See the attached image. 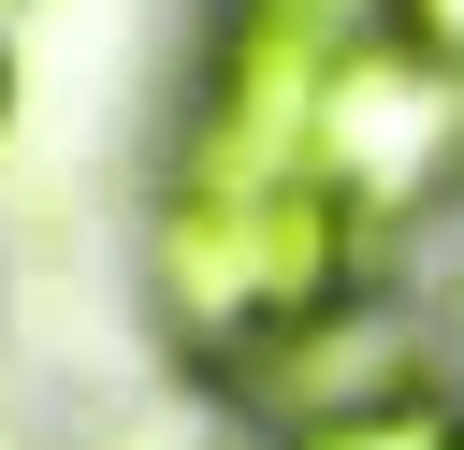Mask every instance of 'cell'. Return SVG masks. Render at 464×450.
Returning a JSON list of instances; mask_svg holds the SVG:
<instances>
[{"label":"cell","mask_w":464,"mask_h":450,"mask_svg":"<svg viewBox=\"0 0 464 450\" xmlns=\"http://www.w3.org/2000/svg\"><path fill=\"white\" fill-rule=\"evenodd\" d=\"M362 218L334 203V174H246V189H188L160 174V218H145V305L160 334L203 363V377H261L290 363L319 319L362 305Z\"/></svg>","instance_id":"obj_1"},{"label":"cell","mask_w":464,"mask_h":450,"mask_svg":"<svg viewBox=\"0 0 464 450\" xmlns=\"http://www.w3.org/2000/svg\"><path fill=\"white\" fill-rule=\"evenodd\" d=\"M319 174H334V203H348L362 232L450 203V189H464V73H435V58L392 44V29L348 44V58L319 73Z\"/></svg>","instance_id":"obj_2"},{"label":"cell","mask_w":464,"mask_h":450,"mask_svg":"<svg viewBox=\"0 0 464 450\" xmlns=\"http://www.w3.org/2000/svg\"><path fill=\"white\" fill-rule=\"evenodd\" d=\"M435 450H464V406H450V435H435Z\"/></svg>","instance_id":"obj_8"},{"label":"cell","mask_w":464,"mask_h":450,"mask_svg":"<svg viewBox=\"0 0 464 450\" xmlns=\"http://www.w3.org/2000/svg\"><path fill=\"white\" fill-rule=\"evenodd\" d=\"M0 116H14V44H0Z\"/></svg>","instance_id":"obj_7"},{"label":"cell","mask_w":464,"mask_h":450,"mask_svg":"<svg viewBox=\"0 0 464 450\" xmlns=\"http://www.w3.org/2000/svg\"><path fill=\"white\" fill-rule=\"evenodd\" d=\"M450 406L435 392H392V406H334V421H276V450H435Z\"/></svg>","instance_id":"obj_3"},{"label":"cell","mask_w":464,"mask_h":450,"mask_svg":"<svg viewBox=\"0 0 464 450\" xmlns=\"http://www.w3.org/2000/svg\"><path fill=\"white\" fill-rule=\"evenodd\" d=\"M392 44H420L435 73H464V0H392Z\"/></svg>","instance_id":"obj_5"},{"label":"cell","mask_w":464,"mask_h":450,"mask_svg":"<svg viewBox=\"0 0 464 450\" xmlns=\"http://www.w3.org/2000/svg\"><path fill=\"white\" fill-rule=\"evenodd\" d=\"M246 29H290V44H319V58H348V44H377L392 29V0H232Z\"/></svg>","instance_id":"obj_4"},{"label":"cell","mask_w":464,"mask_h":450,"mask_svg":"<svg viewBox=\"0 0 464 450\" xmlns=\"http://www.w3.org/2000/svg\"><path fill=\"white\" fill-rule=\"evenodd\" d=\"M450 334H464V261H450Z\"/></svg>","instance_id":"obj_6"}]
</instances>
